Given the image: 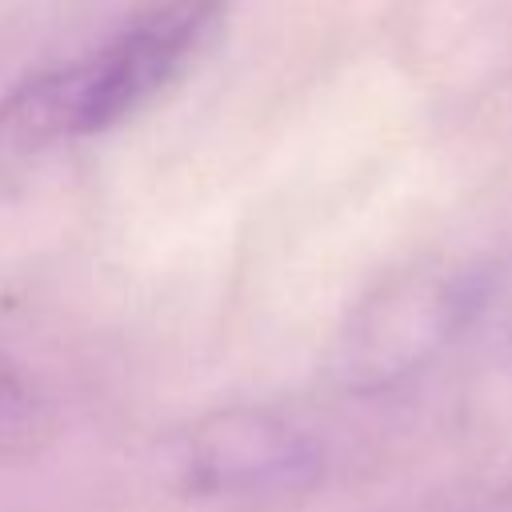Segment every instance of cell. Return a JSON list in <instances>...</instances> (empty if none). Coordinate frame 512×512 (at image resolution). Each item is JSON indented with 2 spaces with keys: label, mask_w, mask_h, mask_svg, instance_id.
<instances>
[{
  "label": "cell",
  "mask_w": 512,
  "mask_h": 512,
  "mask_svg": "<svg viewBox=\"0 0 512 512\" xmlns=\"http://www.w3.org/2000/svg\"><path fill=\"white\" fill-rule=\"evenodd\" d=\"M224 0H152L96 48L24 76L0 100V140L48 148L116 128L196 56Z\"/></svg>",
  "instance_id": "cell-1"
},
{
  "label": "cell",
  "mask_w": 512,
  "mask_h": 512,
  "mask_svg": "<svg viewBox=\"0 0 512 512\" xmlns=\"http://www.w3.org/2000/svg\"><path fill=\"white\" fill-rule=\"evenodd\" d=\"M496 260H420L384 276L340 320L328 376L352 396H388L472 340L508 300Z\"/></svg>",
  "instance_id": "cell-2"
},
{
  "label": "cell",
  "mask_w": 512,
  "mask_h": 512,
  "mask_svg": "<svg viewBox=\"0 0 512 512\" xmlns=\"http://www.w3.org/2000/svg\"><path fill=\"white\" fill-rule=\"evenodd\" d=\"M168 476L204 504H284L320 484L324 448L272 408H220L168 444Z\"/></svg>",
  "instance_id": "cell-3"
},
{
  "label": "cell",
  "mask_w": 512,
  "mask_h": 512,
  "mask_svg": "<svg viewBox=\"0 0 512 512\" xmlns=\"http://www.w3.org/2000/svg\"><path fill=\"white\" fill-rule=\"evenodd\" d=\"M48 428L44 400L12 372L0 364V456L32 448Z\"/></svg>",
  "instance_id": "cell-4"
},
{
  "label": "cell",
  "mask_w": 512,
  "mask_h": 512,
  "mask_svg": "<svg viewBox=\"0 0 512 512\" xmlns=\"http://www.w3.org/2000/svg\"><path fill=\"white\" fill-rule=\"evenodd\" d=\"M456 512H512V488H500V492H488V496H476L468 500L464 508Z\"/></svg>",
  "instance_id": "cell-5"
}]
</instances>
